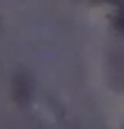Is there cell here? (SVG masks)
I'll use <instances>...</instances> for the list:
<instances>
[{
  "mask_svg": "<svg viewBox=\"0 0 124 129\" xmlns=\"http://www.w3.org/2000/svg\"><path fill=\"white\" fill-rule=\"evenodd\" d=\"M14 97L19 104H27L31 100V80L26 73H17L14 77Z\"/></svg>",
  "mask_w": 124,
  "mask_h": 129,
  "instance_id": "cell-1",
  "label": "cell"
},
{
  "mask_svg": "<svg viewBox=\"0 0 124 129\" xmlns=\"http://www.w3.org/2000/svg\"><path fill=\"white\" fill-rule=\"evenodd\" d=\"M114 26H116V29H117L119 32L124 34V12L114 17Z\"/></svg>",
  "mask_w": 124,
  "mask_h": 129,
  "instance_id": "cell-2",
  "label": "cell"
},
{
  "mask_svg": "<svg viewBox=\"0 0 124 129\" xmlns=\"http://www.w3.org/2000/svg\"><path fill=\"white\" fill-rule=\"evenodd\" d=\"M92 2H100V4H111L119 9H124V0H92Z\"/></svg>",
  "mask_w": 124,
  "mask_h": 129,
  "instance_id": "cell-3",
  "label": "cell"
}]
</instances>
